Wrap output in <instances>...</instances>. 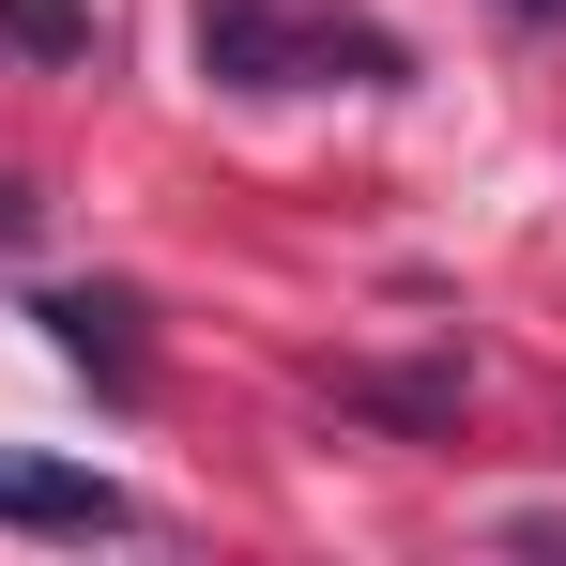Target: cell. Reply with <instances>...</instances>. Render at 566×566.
<instances>
[{
	"mask_svg": "<svg viewBox=\"0 0 566 566\" xmlns=\"http://www.w3.org/2000/svg\"><path fill=\"white\" fill-rule=\"evenodd\" d=\"M199 77L214 93H398L413 77V46L368 31V15H337V0H199Z\"/></svg>",
	"mask_w": 566,
	"mask_h": 566,
	"instance_id": "6da1fadb",
	"label": "cell"
},
{
	"mask_svg": "<svg viewBox=\"0 0 566 566\" xmlns=\"http://www.w3.org/2000/svg\"><path fill=\"white\" fill-rule=\"evenodd\" d=\"M0 536H138V490L93 460H0Z\"/></svg>",
	"mask_w": 566,
	"mask_h": 566,
	"instance_id": "7a4b0ae2",
	"label": "cell"
},
{
	"mask_svg": "<svg viewBox=\"0 0 566 566\" xmlns=\"http://www.w3.org/2000/svg\"><path fill=\"white\" fill-rule=\"evenodd\" d=\"M31 322H46V337H62L107 398H138V382H154V353H138V291H46Z\"/></svg>",
	"mask_w": 566,
	"mask_h": 566,
	"instance_id": "3957f363",
	"label": "cell"
},
{
	"mask_svg": "<svg viewBox=\"0 0 566 566\" xmlns=\"http://www.w3.org/2000/svg\"><path fill=\"white\" fill-rule=\"evenodd\" d=\"M0 31H15L31 62H77V46H93V0H0Z\"/></svg>",
	"mask_w": 566,
	"mask_h": 566,
	"instance_id": "277c9868",
	"label": "cell"
},
{
	"mask_svg": "<svg viewBox=\"0 0 566 566\" xmlns=\"http://www.w3.org/2000/svg\"><path fill=\"white\" fill-rule=\"evenodd\" d=\"M31 214H46V199H31V185H0V245H31Z\"/></svg>",
	"mask_w": 566,
	"mask_h": 566,
	"instance_id": "5b68a950",
	"label": "cell"
},
{
	"mask_svg": "<svg viewBox=\"0 0 566 566\" xmlns=\"http://www.w3.org/2000/svg\"><path fill=\"white\" fill-rule=\"evenodd\" d=\"M505 15H566V0H505Z\"/></svg>",
	"mask_w": 566,
	"mask_h": 566,
	"instance_id": "8992f818",
	"label": "cell"
}]
</instances>
